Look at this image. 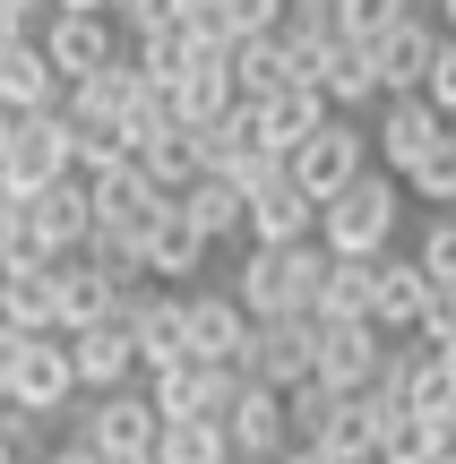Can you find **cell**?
<instances>
[{
  "label": "cell",
  "mask_w": 456,
  "mask_h": 464,
  "mask_svg": "<svg viewBox=\"0 0 456 464\" xmlns=\"http://www.w3.org/2000/svg\"><path fill=\"white\" fill-rule=\"evenodd\" d=\"M396 232H405V181L379 172V164L319 207V249L327 258H396Z\"/></svg>",
  "instance_id": "obj_1"
},
{
  "label": "cell",
  "mask_w": 456,
  "mask_h": 464,
  "mask_svg": "<svg viewBox=\"0 0 456 464\" xmlns=\"http://www.w3.org/2000/svg\"><path fill=\"white\" fill-rule=\"evenodd\" d=\"M319 276H327V249H319V241H302V249H241L233 301H241L250 318H310Z\"/></svg>",
  "instance_id": "obj_2"
},
{
  "label": "cell",
  "mask_w": 456,
  "mask_h": 464,
  "mask_svg": "<svg viewBox=\"0 0 456 464\" xmlns=\"http://www.w3.org/2000/svg\"><path fill=\"white\" fill-rule=\"evenodd\" d=\"M69 439H78V448H95L103 464H155L164 413H155L147 387H121V396H78V404H69Z\"/></svg>",
  "instance_id": "obj_3"
},
{
  "label": "cell",
  "mask_w": 456,
  "mask_h": 464,
  "mask_svg": "<svg viewBox=\"0 0 456 464\" xmlns=\"http://www.w3.org/2000/svg\"><path fill=\"white\" fill-rule=\"evenodd\" d=\"M69 172H78L69 112H17V121H9V164H0V189H9V198H34V189L69 181Z\"/></svg>",
  "instance_id": "obj_4"
},
{
  "label": "cell",
  "mask_w": 456,
  "mask_h": 464,
  "mask_svg": "<svg viewBox=\"0 0 456 464\" xmlns=\"http://www.w3.org/2000/svg\"><path fill=\"white\" fill-rule=\"evenodd\" d=\"M379 362H388V344L371 318H310V379H327L336 396H371Z\"/></svg>",
  "instance_id": "obj_5"
},
{
  "label": "cell",
  "mask_w": 456,
  "mask_h": 464,
  "mask_svg": "<svg viewBox=\"0 0 456 464\" xmlns=\"http://www.w3.org/2000/svg\"><path fill=\"white\" fill-rule=\"evenodd\" d=\"M285 164H293V181H302L310 198L327 207V198H336V189H354L362 172L379 164V155H371V130H362V121H344V112H336V121H327L319 138H310V147H293Z\"/></svg>",
  "instance_id": "obj_6"
},
{
  "label": "cell",
  "mask_w": 456,
  "mask_h": 464,
  "mask_svg": "<svg viewBox=\"0 0 456 464\" xmlns=\"http://www.w3.org/2000/svg\"><path fill=\"white\" fill-rule=\"evenodd\" d=\"M147 396H155V413H164V421H233L241 370L233 362H181V370H155Z\"/></svg>",
  "instance_id": "obj_7"
},
{
  "label": "cell",
  "mask_w": 456,
  "mask_h": 464,
  "mask_svg": "<svg viewBox=\"0 0 456 464\" xmlns=\"http://www.w3.org/2000/svg\"><path fill=\"white\" fill-rule=\"evenodd\" d=\"M34 44H44V52H52V69L78 86V78H95V69H112L121 52H130V34H121V17H95V9H52Z\"/></svg>",
  "instance_id": "obj_8"
},
{
  "label": "cell",
  "mask_w": 456,
  "mask_h": 464,
  "mask_svg": "<svg viewBox=\"0 0 456 464\" xmlns=\"http://www.w3.org/2000/svg\"><path fill=\"white\" fill-rule=\"evenodd\" d=\"M9 404L17 413H69L78 404V362H69V335H26L9 362Z\"/></svg>",
  "instance_id": "obj_9"
},
{
  "label": "cell",
  "mask_w": 456,
  "mask_h": 464,
  "mask_svg": "<svg viewBox=\"0 0 456 464\" xmlns=\"http://www.w3.org/2000/svg\"><path fill=\"white\" fill-rule=\"evenodd\" d=\"M17 207H26V241H34V258H86L95 198H86L78 172H69V181H52V189H34V198H17Z\"/></svg>",
  "instance_id": "obj_10"
},
{
  "label": "cell",
  "mask_w": 456,
  "mask_h": 464,
  "mask_svg": "<svg viewBox=\"0 0 456 464\" xmlns=\"http://www.w3.org/2000/svg\"><path fill=\"white\" fill-rule=\"evenodd\" d=\"M86 198H95V224H103V232H121L130 249H147V232L172 216V198H164V189H155L138 164H121V172H95V181H86Z\"/></svg>",
  "instance_id": "obj_11"
},
{
  "label": "cell",
  "mask_w": 456,
  "mask_h": 464,
  "mask_svg": "<svg viewBox=\"0 0 456 464\" xmlns=\"http://www.w3.org/2000/svg\"><path fill=\"white\" fill-rule=\"evenodd\" d=\"M121 327H130V344H138V370H181L189 362V327H181V293H164V284H147V293H130L121 301Z\"/></svg>",
  "instance_id": "obj_12"
},
{
  "label": "cell",
  "mask_w": 456,
  "mask_h": 464,
  "mask_svg": "<svg viewBox=\"0 0 456 464\" xmlns=\"http://www.w3.org/2000/svg\"><path fill=\"white\" fill-rule=\"evenodd\" d=\"M440 138H448V112H440L431 95H388V112H379V130H371V155H379V172L405 181Z\"/></svg>",
  "instance_id": "obj_13"
},
{
  "label": "cell",
  "mask_w": 456,
  "mask_h": 464,
  "mask_svg": "<svg viewBox=\"0 0 456 464\" xmlns=\"http://www.w3.org/2000/svg\"><path fill=\"white\" fill-rule=\"evenodd\" d=\"M431 293H440V284H431L413 258H379V284H371V327H379V344H422Z\"/></svg>",
  "instance_id": "obj_14"
},
{
  "label": "cell",
  "mask_w": 456,
  "mask_h": 464,
  "mask_svg": "<svg viewBox=\"0 0 456 464\" xmlns=\"http://www.w3.org/2000/svg\"><path fill=\"white\" fill-rule=\"evenodd\" d=\"M241 379L258 387H302L310 379V318H250V344H241Z\"/></svg>",
  "instance_id": "obj_15"
},
{
  "label": "cell",
  "mask_w": 456,
  "mask_h": 464,
  "mask_svg": "<svg viewBox=\"0 0 456 464\" xmlns=\"http://www.w3.org/2000/svg\"><path fill=\"white\" fill-rule=\"evenodd\" d=\"M250 249H302V241H319V198H310L302 181H267V189H250V232H241Z\"/></svg>",
  "instance_id": "obj_16"
},
{
  "label": "cell",
  "mask_w": 456,
  "mask_h": 464,
  "mask_svg": "<svg viewBox=\"0 0 456 464\" xmlns=\"http://www.w3.org/2000/svg\"><path fill=\"white\" fill-rule=\"evenodd\" d=\"M181 327H189V362H233L241 370V344H250V310L233 293H181Z\"/></svg>",
  "instance_id": "obj_17"
},
{
  "label": "cell",
  "mask_w": 456,
  "mask_h": 464,
  "mask_svg": "<svg viewBox=\"0 0 456 464\" xmlns=\"http://www.w3.org/2000/svg\"><path fill=\"white\" fill-rule=\"evenodd\" d=\"M69 362H78V396H121V387H138L147 370H138V344L121 318H103V327L69 335Z\"/></svg>",
  "instance_id": "obj_18"
},
{
  "label": "cell",
  "mask_w": 456,
  "mask_h": 464,
  "mask_svg": "<svg viewBox=\"0 0 456 464\" xmlns=\"http://www.w3.org/2000/svg\"><path fill=\"white\" fill-rule=\"evenodd\" d=\"M61 103H69V78L52 69V52L34 34L26 44H0V112L17 121V112H61Z\"/></svg>",
  "instance_id": "obj_19"
},
{
  "label": "cell",
  "mask_w": 456,
  "mask_h": 464,
  "mask_svg": "<svg viewBox=\"0 0 456 464\" xmlns=\"http://www.w3.org/2000/svg\"><path fill=\"white\" fill-rule=\"evenodd\" d=\"M233 456L241 464H276L293 448V413H285V387H258V379H241V404H233Z\"/></svg>",
  "instance_id": "obj_20"
},
{
  "label": "cell",
  "mask_w": 456,
  "mask_h": 464,
  "mask_svg": "<svg viewBox=\"0 0 456 464\" xmlns=\"http://www.w3.org/2000/svg\"><path fill=\"white\" fill-rule=\"evenodd\" d=\"M371 61H379V95H422V86H431V61H440V26L413 9L396 34H379V44H371Z\"/></svg>",
  "instance_id": "obj_21"
},
{
  "label": "cell",
  "mask_w": 456,
  "mask_h": 464,
  "mask_svg": "<svg viewBox=\"0 0 456 464\" xmlns=\"http://www.w3.org/2000/svg\"><path fill=\"white\" fill-rule=\"evenodd\" d=\"M207 249H216V241H207V232L181 216V198H172V216L147 232V249H138V266H147V276L164 284V293H189V276L207 266Z\"/></svg>",
  "instance_id": "obj_22"
},
{
  "label": "cell",
  "mask_w": 456,
  "mask_h": 464,
  "mask_svg": "<svg viewBox=\"0 0 456 464\" xmlns=\"http://www.w3.org/2000/svg\"><path fill=\"white\" fill-rule=\"evenodd\" d=\"M233 103H241L233 95V52H199V61L172 78V121H181V130H207V121H224Z\"/></svg>",
  "instance_id": "obj_23"
},
{
  "label": "cell",
  "mask_w": 456,
  "mask_h": 464,
  "mask_svg": "<svg viewBox=\"0 0 456 464\" xmlns=\"http://www.w3.org/2000/svg\"><path fill=\"white\" fill-rule=\"evenodd\" d=\"M103 318H121V284L95 258H61V335H86Z\"/></svg>",
  "instance_id": "obj_24"
},
{
  "label": "cell",
  "mask_w": 456,
  "mask_h": 464,
  "mask_svg": "<svg viewBox=\"0 0 456 464\" xmlns=\"http://www.w3.org/2000/svg\"><path fill=\"white\" fill-rule=\"evenodd\" d=\"M258 121H267V147H276V155H293V147H310V138L336 121V103H327L319 86H285V95L258 103Z\"/></svg>",
  "instance_id": "obj_25"
},
{
  "label": "cell",
  "mask_w": 456,
  "mask_h": 464,
  "mask_svg": "<svg viewBox=\"0 0 456 464\" xmlns=\"http://www.w3.org/2000/svg\"><path fill=\"white\" fill-rule=\"evenodd\" d=\"M181 216L207 232V241H233V232H250V198H241V181H224V172H199V181L181 189Z\"/></svg>",
  "instance_id": "obj_26"
},
{
  "label": "cell",
  "mask_w": 456,
  "mask_h": 464,
  "mask_svg": "<svg viewBox=\"0 0 456 464\" xmlns=\"http://www.w3.org/2000/svg\"><path fill=\"white\" fill-rule=\"evenodd\" d=\"M285 86H293L285 34H250V44H233V95L241 103H267V95H285Z\"/></svg>",
  "instance_id": "obj_27"
},
{
  "label": "cell",
  "mask_w": 456,
  "mask_h": 464,
  "mask_svg": "<svg viewBox=\"0 0 456 464\" xmlns=\"http://www.w3.org/2000/svg\"><path fill=\"white\" fill-rule=\"evenodd\" d=\"M138 172H147V181L164 189V198H181V189L207 172V147H199V130H164V138H147V147H138Z\"/></svg>",
  "instance_id": "obj_28"
},
{
  "label": "cell",
  "mask_w": 456,
  "mask_h": 464,
  "mask_svg": "<svg viewBox=\"0 0 456 464\" xmlns=\"http://www.w3.org/2000/svg\"><path fill=\"white\" fill-rule=\"evenodd\" d=\"M69 138H78V181H95V172H121V164H138V138L121 130L112 112H69Z\"/></svg>",
  "instance_id": "obj_29"
},
{
  "label": "cell",
  "mask_w": 456,
  "mask_h": 464,
  "mask_svg": "<svg viewBox=\"0 0 456 464\" xmlns=\"http://www.w3.org/2000/svg\"><path fill=\"white\" fill-rule=\"evenodd\" d=\"M371 404H379V464H431L440 456V421L405 413V404L379 396V387H371Z\"/></svg>",
  "instance_id": "obj_30"
},
{
  "label": "cell",
  "mask_w": 456,
  "mask_h": 464,
  "mask_svg": "<svg viewBox=\"0 0 456 464\" xmlns=\"http://www.w3.org/2000/svg\"><path fill=\"white\" fill-rule=\"evenodd\" d=\"M371 284H379V258H327L310 318H371Z\"/></svg>",
  "instance_id": "obj_31"
},
{
  "label": "cell",
  "mask_w": 456,
  "mask_h": 464,
  "mask_svg": "<svg viewBox=\"0 0 456 464\" xmlns=\"http://www.w3.org/2000/svg\"><path fill=\"white\" fill-rule=\"evenodd\" d=\"M9 293H17V310H26V335H61V258L9 266Z\"/></svg>",
  "instance_id": "obj_32"
},
{
  "label": "cell",
  "mask_w": 456,
  "mask_h": 464,
  "mask_svg": "<svg viewBox=\"0 0 456 464\" xmlns=\"http://www.w3.org/2000/svg\"><path fill=\"white\" fill-rule=\"evenodd\" d=\"M155 464H241V456H233V430L224 421H164Z\"/></svg>",
  "instance_id": "obj_33"
},
{
  "label": "cell",
  "mask_w": 456,
  "mask_h": 464,
  "mask_svg": "<svg viewBox=\"0 0 456 464\" xmlns=\"http://www.w3.org/2000/svg\"><path fill=\"white\" fill-rule=\"evenodd\" d=\"M319 448H327V456H344V464H379V404H371V396H344Z\"/></svg>",
  "instance_id": "obj_34"
},
{
  "label": "cell",
  "mask_w": 456,
  "mask_h": 464,
  "mask_svg": "<svg viewBox=\"0 0 456 464\" xmlns=\"http://www.w3.org/2000/svg\"><path fill=\"white\" fill-rule=\"evenodd\" d=\"M405 198L413 207H431V216H456V121H448V138L422 155V164L405 172Z\"/></svg>",
  "instance_id": "obj_35"
},
{
  "label": "cell",
  "mask_w": 456,
  "mask_h": 464,
  "mask_svg": "<svg viewBox=\"0 0 456 464\" xmlns=\"http://www.w3.org/2000/svg\"><path fill=\"white\" fill-rule=\"evenodd\" d=\"M189 61H199L189 26H181V34H138V44H130V69H138V78H155V86H172Z\"/></svg>",
  "instance_id": "obj_36"
},
{
  "label": "cell",
  "mask_w": 456,
  "mask_h": 464,
  "mask_svg": "<svg viewBox=\"0 0 456 464\" xmlns=\"http://www.w3.org/2000/svg\"><path fill=\"white\" fill-rule=\"evenodd\" d=\"M336 387H327V379H302V387H293V396H285V413H293V448H319V439H327V421H336Z\"/></svg>",
  "instance_id": "obj_37"
},
{
  "label": "cell",
  "mask_w": 456,
  "mask_h": 464,
  "mask_svg": "<svg viewBox=\"0 0 456 464\" xmlns=\"http://www.w3.org/2000/svg\"><path fill=\"white\" fill-rule=\"evenodd\" d=\"M413 266H422L440 293H456V216H431L422 232H413Z\"/></svg>",
  "instance_id": "obj_38"
},
{
  "label": "cell",
  "mask_w": 456,
  "mask_h": 464,
  "mask_svg": "<svg viewBox=\"0 0 456 464\" xmlns=\"http://www.w3.org/2000/svg\"><path fill=\"white\" fill-rule=\"evenodd\" d=\"M405 17H413L405 0H336V26L354 34V44H379V34H396Z\"/></svg>",
  "instance_id": "obj_39"
},
{
  "label": "cell",
  "mask_w": 456,
  "mask_h": 464,
  "mask_svg": "<svg viewBox=\"0 0 456 464\" xmlns=\"http://www.w3.org/2000/svg\"><path fill=\"white\" fill-rule=\"evenodd\" d=\"M189 26V0H121V34H181Z\"/></svg>",
  "instance_id": "obj_40"
},
{
  "label": "cell",
  "mask_w": 456,
  "mask_h": 464,
  "mask_svg": "<svg viewBox=\"0 0 456 464\" xmlns=\"http://www.w3.org/2000/svg\"><path fill=\"white\" fill-rule=\"evenodd\" d=\"M285 44H327V34H344L336 26V0H285Z\"/></svg>",
  "instance_id": "obj_41"
},
{
  "label": "cell",
  "mask_w": 456,
  "mask_h": 464,
  "mask_svg": "<svg viewBox=\"0 0 456 464\" xmlns=\"http://www.w3.org/2000/svg\"><path fill=\"white\" fill-rule=\"evenodd\" d=\"M9 266H34V241H26V207L0 189V276H9Z\"/></svg>",
  "instance_id": "obj_42"
},
{
  "label": "cell",
  "mask_w": 456,
  "mask_h": 464,
  "mask_svg": "<svg viewBox=\"0 0 456 464\" xmlns=\"http://www.w3.org/2000/svg\"><path fill=\"white\" fill-rule=\"evenodd\" d=\"M422 95L456 121V34H440V61H431V86H422Z\"/></svg>",
  "instance_id": "obj_43"
},
{
  "label": "cell",
  "mask_w": 456,
  "mask_h": 464,
  "mask_svg": "<svg viewBox=\"0 0 456 464\" xmlns=\"http://www.w3.org/2000/svg\"><path fill=\"white\" fill-rule=\"evenodd\" d=\"M456 335V293H431V318H422V344H448Z\"/></svg>",
  "instance_id": "obj_44"
},
{
  "label": "cell",
  "mask_w": 456,
  "mask_h": 464,
  "mask_svg": "<svg viewBox=\"0 0 456 464\" xmlns=\"http://www.w3.org/2000/svg\"><path fill=\"white\" fill-rule=\"evenodd\" d=\"M0 344H26V310H17L9 276H0Z\"/></svg>",
  "instance_id": "obj_45"
},
{
  "label": "cell",
  "mask_w": 456,
  "mask_h": 464,
  "mask_svg": "<svg viewBox=\"0 0 456 464\" xmlns=\"http://www.w3.org/2000/svg\"><path fill=\"white\" fill-rule=\"evenodd\" d=\"M44 464H103V456H95V448H78V439H61V448H52Z\"/></svg>",
  "instance_id": "obj_46"
},
{
  "label": "cell",
  "mask_w": 456,
  "mask_h": 464,
  "mask_svg": "<svg viewBox=\"0 0 456 464\" xmlns=\"http://www.w3.org/2000/svg\"><path fill=\"white\" fill-rule=\"evenodd\" d=\"M9 9H17V17H26V26H34V34H44V17H52V9H61V0H9Z\"/></svg>",
  "instance_id": "obj_47"
},
{
  "label": "cell",
  "mask_w": 456,
  "mask_h": 464,
  "mask_svg": "<svg viewBox=\"0 0 456 464\" xmlns=\"http://www.w3.org/2000/svg\"><path fill=\"white\" fill-rule=\"evenodd\" d=\"M276 464H344V456H327V448H285Z\"/></svg>",
  "instance_id": "obj_48"
},
{
  "label": "cell",
  "mask_w": 456,
  "mask_h": 464,
  "mask_svg": "<svg viewBox=\"0 0 456 464\" xmlns=\"http://www.w3.org/2000/svg\"><path fill=\"white\" fill-rule=\"evenodd\" d=\"M61 9H95V17H121V0H61Z\"/></svg>",
  "instance_id": "obj_49"
},
{
  "label": "cell",
  "mask_w": 456,
  "mask_h": 464,
  "mask_svg": "<svg viewBox=\"0 0 456 464\" xmlns=\"http://www.w3.org/2000/svg\"><path fill=\"white\" fill-rule=\"evenodd\" d=\"M440 34H456V0H440Z\"/></svg>",
  "instance_id": "obj_50"
},
{
  "label": "cell",
  "mask_w": 456,
  "mask_h": 464,
  "mask_svg": "<svg viewBox=\"0 0 456 464\" xmlns=\"http://www.w3.org/2000/svg\"><path fill=\"white\" fill-rule=\"evenodd\" d=\"M431 353H440V362H448V370H456V335H448V344H431Z\"/></svg>",
  "instance_id": "obj_51"
},
{
  "label": "cell",
  "mask_w": 456,
  "mask_h": 464,
  "mask_svg": "<svg viewBox=\"0 0 456 464\" xmlns=\"http://www.w3.org/2000/svg\"><path fill=\"white\" fill-rule=\"evenodd\" d=\"M0 164H9V112H0Z\"/></svg>",
  "instance_id": "obj_52"
},
{
  "label": "cell",
  "mask_w": 456,
  "mask_h": 464,
  "mask_svg": "<svg viewBox=\"0 0 456 464\" xmlns=\"http://www.w3.org/2000/svg\"><path fill=\"white\" fill-rule=\"evenodd\" d=\"M0 464H26V456H17V448H9V439H0Z\"/></svg>",
  "instance_id": "obj_53"
},
{
  "label": "cell",
  "mask_w": 456,
  "mask_h": 464,
  "mask_svg": "<svg viewBox=\"0 0 456 464\" xmlns=\"http://www.w3.org/2000/svg\"><path fill=\"white\" fill-rule=\"evenodd\" d=\"M405 9H422V0H405Z\"/></svg>",
  "instance_id": "obj_54"
}]
</instances>
